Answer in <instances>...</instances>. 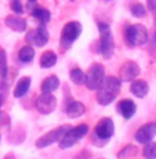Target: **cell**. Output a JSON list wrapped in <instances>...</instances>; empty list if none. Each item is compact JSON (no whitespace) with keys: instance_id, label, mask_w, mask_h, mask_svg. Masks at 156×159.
<instances>
[{"instance_id":"1","label":"cell","mask_w":156,"mask_h":159,"mask_svg":"<svg viewBox=\"0 0 156 159\" xmlns=\"http://www.w3.org/2000/svg\"><path fill=\"white\" fill-rule=\"evenodd\" d=\"M119 90H120V79H118L116 76L105 78L102 86L98 89L97 101H98V104H101V105H108V104H111L115 100Z\"/></svg>"},{"instance_id":"2","label":"cell","mask_w":156,"mask_h":159,"mask_svg":"<svg viewBox=\"0 0 156 159\" xmlns=\"http://www.w3.org/2000/svg\"><path fill=\"white\" fill-rule=\"evenodd\" d=\"M148 40V32L146 28L141 24H134L126 29V42L128 46H142Z\"/></svg>"},{"instance_id":"3","label":"cell","mask_w":156,"mask_h":159,"mask_svg":"<svg viewBox=\"0 0 156 159\" xmlns=\"http://www.w3.org/2000/svg\"><path fill=\"white\" fill-rule=\"evenodd\" d=\"M104 79H105V69L101 64H93L88 68V72L86 75V86L90 90H98L102 86Z\"/></svg>"},{"instance_id":"4","label":"cell","mask_w":156,"mask_h":159,"mask_svg":"<svg viewBox=\"0 0 156 159\" xmlns=\"http://www.w3.org/2000/svg\"><path fill=\"white\" fill-rule=\"evenodd\" d=\"M88 131L87 125H79L76 127H71L68 131L65 133V136L60 140V148L66 149L71 148L72 145H75L82 137H84Z\"/></svg>"},{"instance_id":"5","label":"cell","mask_w":156,"mask_h":159,"mask_svg":"<svg viewBox=\"0 0 156 159\" xmlns=\"http://www.w3.org/2000/svg\"><path fill=\"white\" fill-rule=\"evenodd\" d=\"M82 33V25L76 21H72V22L66 24L62 29V33H61V46L64 48H68L73 44V42L80 36Z\"/></svg>"},{"instance_id":"6","label":"cell","mask_w":156,"mask_h":159,"mask_svg":"<svg viewBox=\"0 0 156 159\" xmlns=\"http://www.w3.org/2000/svg\"><path fill=\"white\" fill-rule=\"evenodd\" d=\"M69 129H71V126H69V125H64V126H60L56 130H51L50 133L44 134V136L40 137V139L36 141V147H38V148H44V147L51 145L53 143L60 141V140L65 136V133Z\"/></svg>"},{"instance_id":"7","label":"cell","mask_w":156,"mask_h":159,"mask_svg":"<svg viewBox=\"0 0 156 159\" xmlns=\"http://www.w3.org/2000/svg\"><path fill=\"white\" fill-rule=\"evenodd\" d=\"M57 107V98L51 93H43L36 100V108L43 115L51 114Z\"/></svg>"},{"instance_id":"8","label":"cell","mask_w":156,"mask_h":159,"mask_svg":"<svg viewBox=\"0 0 156 159\" xmlns=\"http://www.w3.org/2000/svg\"><path fill=\"white\" fill-rule=\"evenodd\" d=\"M48 38H50V36H48V32H47V29H46V26L40 25L36 29L28 32V35H26V42L30 44L38 46V47H43V46L48 42Z\"/></svg>"},{"instance_id":"9","label":"cell","mask_w":156,"mask_h":159,"mask_svg":"<svg viewBox=\"0 0 156 159\" xmlns=\"http://www.w3.org/2000/svg\"><path fill=\"white\" fill-rule=\"evenodd\" d=\"M114 50H115V43H114V38H112L111 32H104L101 33V40H100V51L102 54L104 58L109 60L114 56Z\"/></svg>"},{"instance_id":"10","label":"cell","mask_w":156,"mask_h":159,"mask_svg":"<svg viewBox=\"0 0 156 159\" xmlns=\"http://www.w3.org/2000/svg\"><path fill=\"white\" fill-rule=\"evenodd\" d=\"M156 134V123H146L138 129L136 134V140L141 144H146L154 140Z\"/></svg>"},{"instance_id":"11","label":"cell","mask_w":156,"mask_h":159,"mask_svg":"<svg viewBox=\"0 0 156 159\" xmlns=\"http://www.w3.org/2000/svg\"><path fill=\"white\" fill-rule=\"evenodd\" d=\"M114 130H115L114 122H112L109 118L101 119L98 123H97V126H96V134L102 140L111 139L112 134H114Z\"/></svg>"},{"instance_id":"12","label":"cell","mask_w":156,"mask_h":159,"mask_svg":"<svg viewBox=\"0 0 156 159\" xmlns=\"http://www.w3.org/2000/svg\"><path fill=\"white\" fill-rule=\"evenodd\" d=\"M140 75V66L133 61H127L120 69V82H131Z\"/></svg>"},{"instance_id":"13","label":"cell","mask_w":156,"mask_h":159,"mask_svg":"<svg viewBox=\"0 0 156 159\" xmlns=\"http://www.w3.org/2000/svg\"><path fill=\"white\" fill-rule=\"evenodd\" d=\"M6 25L10 29L15 32H24L26 29V21L21 17H14V15H8L6 18Z\"/></svg>"},{"instance_id":"14","label":"cell","mask_w":156,"mask_h":159,"mask_svg":"<svg viewBox=\"0 0 156 159\" xmlns=\"http://www.w3.org/2000/svg\"><path fill=\"white\" fill-rule=\"evenodd\" d=\"M30 14H32V17L35 18V20H38L39 22H40V25H46V24L51 20L50 11H48L47 8L40 7V6H35V7H32V13Z\"/></svg>"},{"instance_id":"15","label":"cell","mask_w":156,"mask_h":159,"mask_svg":"<svg viewBox=\"0 0 156 159\" xmlns=\"http://www.w3.org/2000/svg\"><path fill=\"white\" fill-rule=\"evenodd\" d=\"M136 104H134L131 100H123V101L119 102L118 109L122 115H123L124 119H130L131 116L136 114Z\"/></svg>"},{"instance_id":"16","label":"cell","mask_w":156,"mask_h":159,"mask_svg":"<svg viewBox=\"0 0 156 159\" xmlns=\"http://www.w3.org/2000/svg\"><path fill=\"white\" fill-rule=\"evenodd\" d=\"M148 90H149V87L145 80H134L130 86V91L136 97H138V98L145 97L146 94H148Z\"/></svg>"},{"instance_id":"17","label":"cell","mask_w":156,"mask_h":159,"mask_svg":"<svg viewBox=\"0 0 156 159\" xmlns=\"http://www.w3.org/2000/svg\"><path fill=\"white\" fill-rule=\"evenodd\" d=\"M86 112V107L82 102H71L68 107H66V115L69 118H79Z\"/></svg>"},{"instance_id":"18","label":"cell","mask_w":156,"mask_h":159,"mask_svg":"<svg viewBox=\"0 0 156 159\" xmlns=\"http://www.w3.org/2000/svg\"><path fill=\"white\" fill-rule=\"evenodd\" d=\"M29 86H30V78H22V79H20V82H18L17 86H15L14 97H17V98H21V97H24L26 93H28Z\"/></svg>"},{"instance_id":"19","label":"cell","mask_w":156,"mask_h":159,"mask_svg":"<svg viewBox=\"0 0 156 159\" xmlns=\"http://www.w3.org/2000/svg\"><path fill=\"white\" fill-rule=\"evenodd\" d=\"M60 87V80L57 76H48L47 79H44L42 83V91L43 93H53Z\"/></svg>"},{"instance_id":"20","label":"cell","mask_w":156,"mask_h":159,"mask_svg":"<svg viewBox=\"0 0 156 159\" xmlns=\"http://www.w3.org/2000/svg\"><path fill=\"white\" fill-rule=\"evenodd\" d=\"M57 62V56L54 51H46L40 57V66L42 68H51Z\"/></svg>"},{"instance_id":"21","label":"cell","mask_w":156,"mask_h":159,"mask_svg":"<svg viewBox=\"0 0 156 159\" xmlns=\"http://www.w3.org/2000/svg\"><path fill=\"white\" fill-rule=\"evenodd\" d=\"M35 57V50H33L30 46H25L18 51V60L21 62H30Z\"/></svg>"},{"instance_id":"22","label":"cell","mask_w":156,"mask_h":159,"mask_svg":"<svg viewBox=\"0 0 156 159\" xmlns=\"http://www.w3.org/2000/svg\"><path fill=\"white\" fill-rule=\"evenodd\" d=\"M71 80L73 82V83H76V84L84 83V80H86L84 72L82 71V69H79V68L72 69V71H71Z\"/></svg>"},{"instance_id":"23","label":"cell","mask_w":156,"mask_h":159,"mask_svg":"<svg viewBox=\"0 0 156 159\" xmlns=\"http://www.w3.org/2000/svg\"><path fill=\"white\" fill-rule=\"evenodd\" d=\"M142 155L146 159H156V143H146Z\"/></svg>"},{"instance_id":"24","label":"cell","mask_w":156,"mask_h":159,"mask_svg":"<svg viewBox=\"0 0 156 159\" xmlns=\"http://www.w3.org/2000/svg\"><path fill=\"white\" fill-rule=\"evenodd\" d=\"M7 76V56L3 48H0V78L6 79Z\"/></svg>"},{"instance_id":"25","label":"cell","mask_w":156,"mask_h":159,"mask_svg":"<svg viewBox=\"0 0 156 159\" xmlns=\"http://www.w3.org/2000/svg\"><path fill=\"white\" fill-rule=\"evenodd\" d=\"M131 14L134 15V17H137V18H142V17H145L146 15V10H145V6H142V4H134L133 7H131Z\"/></svg>"},{"instance_id":"26","label":"cell","mask_w":156,"mask_h":159,"mask_svg":"<svg viewBox=\"0 0 156 159\" xmlns=\"http://www.w3.org/2000/svg\"><path fill=\"white\" fill-rule=\"evenodd\" d=\"M11 10H13L15 14H22L24 11H25V6L22 4L21 0H13V3H11Z\"/></svg>"},{"instance_id":"27","label":"cell","mask_w":156,"mask_h":159,"mask_svg":"<svg viewBox=\"0 0 156 159\" xmlns=\"http://www.w3.org/2000/svg\"><path fill=\"white\" fill-rule=\"evenodd\" d=\"M10 126V118L7 114L0 112V129H7Z\"/></svg>"},{"instance_id":"28","label":"cell","mask_w":156,"mask_h":159,"mask_svg":"<svg viewBox=\"0 0 156 159\" xmlns=\"http://www.w3.org/2000/svg\"><path fill=\"white\" fill-rule=\"evenodd\" d=\"M146 7L152 14L156 15V0H146Z\"/></svg>"},{"instance_id":"29","label":"cell","mask_w":156,"mask_h":159,"mask_svg":"<svg viewBox=\"0 0 156 159\" xmlns=\"http://www.w3.org/2000/svg\"><path fill=\"white\" fill-rule=\"evenodd\" d=\"M98 29H100V33H104V32H108L109 30V26L104 22H100L98 24Z\"/></svg>"},{"instance_id":"30","label":"cell","mask_w":156,"mask_h":159,"mask_svg":"<svg viewBox=\"0 0 156 159\" xmlns=\"http://www.w3.org/2000/svg\"><path fill=\"white\" fill-rule=\"evenodd\" d=\"M154 25H155V28H156V17H155V21H154Z\"/></svg>"}]
</instances>
